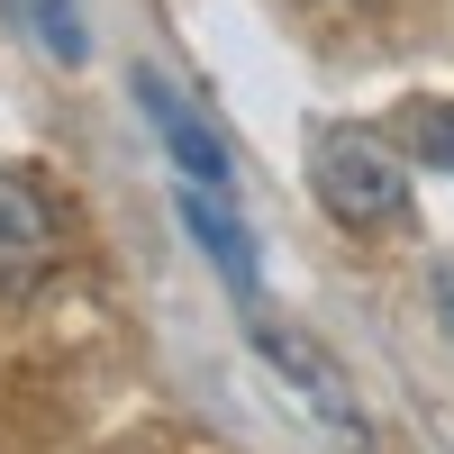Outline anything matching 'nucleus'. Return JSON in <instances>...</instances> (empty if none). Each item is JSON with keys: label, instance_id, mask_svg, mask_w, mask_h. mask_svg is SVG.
Instances as JSON below:
<instances>
[{"label": "nucleus", "instance_id": "1", "mask_svg": "<svg viewBox=\"0 0 454 454\" xmlns=\"http://www.w3.org/2000/svg\"><path fill=\"white\" fill-rule=\"evenodd\" d=\"M309 182H318V200H327L336 227H400L409 218V164L372 128H318Z\"/></svg>", "mask_w": 454, "mask_h": 454}, {"label": "nucleus", "instance_id": "2", "mask_svg": "<svg viewBox=\"0 0 454 454\" xmlns=\"http://www.w3.org/2000/svg\"><path fill=\"white\" fill-rule=\"evenodd\" d=\"M254 364H263V372H273V382L300 400V419H309V427H327L336 445H355V454L372 445L364 400H355V382H346V372L327 364V346H309L300 327H254Z\"/></svg>", "mask_w": 454, "mask_h": 454}, {"label": "nucleus", "instance_id": "3", "mask_svg": "<svg viewBox=\"0 0 454 454\" xmlns=\"http://www.w3.org/2000/svg\"><path fill=\"white\" fill-rule=\"evenodd\" d=\"M137 109H145V128H155V145L173 155V173L182 182H200V192H227V182H237V164H227V137L209 128V109L182 91V82H164L155 64H137Z\"/></svg>", "mask_w": 454, "mask_h": 454}, {"label": "nucleus", "instance_id": "4", "mask_svg": "<svg viewBox=\"0 0 454 454\" xmlns=\"http://www.w3.org/2000/svg\"><path fill=\"white\" fill-rule=\"evenodd\" d=\"M173 209H182V237H192L200 254H209V273L237 291V300H254V282H263V254H254V227L227 209V192H200V182H182L173 192Z\"/></svg>", "mask_w": 454, "mask_h": 454}, {"label": "nucleus", "instance_id": "5", "mask_svg": "<svg viewBox=\"0 0 454 454\" xmlns=\"http://www.w3.org/2000/svg\"><path fill=\"white\" fill-rule=\"evenodd\" d=\"M55 254H64V227H55L46 192L0 164V291H10V282H36Z\"/></svg>", "mask_w": 454, "mask_h": 454}, {"label": "nucleus", "instance_id": "6", "mask_svg": "<svg viewBox=\"0 0 454 454\" xmlns=\"http://www.w3.org/2000/svg\"><path fill=\"white\" fill-rule=\"evenodd\" d=\"M27 27H36V46H46L55 64H91V19H82V0H27Z\"/></svg>", "mask_w": 454, "mask_h": 454}, {"label": "nucleus", "instance_id": "7", "mask_svg": "<svg viewBox=\"0 0 454 454\" xmlns=\"http://www.w3.org/2000/svg\"><path fill=\"white\" fill-rule=\"evenodd\" d=\"M419 145H427L436 173H454V109H427V119H419Z\"/></svg>", "mask_w": 454, "mask_h": 454}, {"label": "nucleus", "instance_id": "8", "mask_svg": "<svg viewBox=\"0 0 454 454\" xmlns=\"http://www.w3.org/2000/svg\"><path fill=\"white\" fill-rule=\"evenodd\" d=\"M436 318H445V336H454V263L436 273Z\"/></svg>", "mask_w": 454, "mask_h": 454}]
</instances>
